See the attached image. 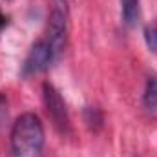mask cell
I'll return each mask as SVG.
<instances>
[{"label": "cell", "instance_id": "obj_1", "mask_svg": "<svg viewBox=\"0 0 157 157\" xmlns=\"http://www.w3.org/2000/svg\"><path fill=\"white\" fill-rule=\"evenodd\" d=\"M44 126L40 119L26 112L13 122L11 128V157H42Z\"/></svg>", "mask_w": 157, "mask_h": 157}, {"label": "cell", "instance_id": "obj_8", "mask_svg": "<svg viewBox=\"0 0 157 157\" xmlns=\"http://www.w3.org/2000/svg\"><path fill=\"white\" fill-rule=\"evenodd\" d=\"M144 40L152 51H157V20L144 28Z\"/></svg>", "mask_w": 157, "mask_h": 157}, {"label": "cell", "instance_id": "obj_7", "mask_svg": "<svg viewBox=\"0 0 157 157\" xmlns=\"http://www.w3.org/2000/svg\"><path fill=\"white\" fill-rule=\"evenodd\" d=\"M84 122L88 124L90 130L99 132V130L102 128V122H104L102 112H101L97 106H86V110H84Z\"/></svg>", "mask_w": 157, "mask_h": 157}, {"label": "cell", "instance_id": "obj_2", "mask_svg": "<svg viewBox=\"0 0 157 157\" xmlns=\"http://www.w3.org/2000/svg\"><path fill=\"white\" fill-rule=\"evenodd\" d=\"M42 97H44V104H46L48 115L51 117L55 128L60 133H66L70 130V113H68V108H66V102H64L62 95L59 93V90L53 84L44 82Z\"/></svg>", "mask_w": 157, "mask_h": 157}, {"label": "cell", "instance_id": "obj_4", "mask_svg": "<svg viewBox=\"0 0 157 157\" xmlns=\"http://www.w3.org/2000/svg\"><path fill=\"white\" fill-rule=\"evenodd\" d=\"M48 42L53 49L55 59L62 53L66 46V13L62 7H55L49 15V24H48Z\"/></svg>", "mask_w": 157, "mask_h": 157}, {"label": "cell", "instance_id": "obj_6", "mask_svg": "<svg viewBox=\"0 0 157 157\" xmlns=\"http://www.w3.org/2000/svg\"><path fill=\"white\" fill-rule=\"evenodd\" d=\"M121 15L126 26H133L139 18V0H121Z\"/></svg>", "mask_w": 157, "mask_h": 157}, {"label": "cell", "instance_id": "obj_3", "mask_svg": "<svg viewBox=\"0 0 157 157\" xmlns=\"http://www.w3.org/2000/svg\"><path fill=\"white\" fill-rule=\"evenodd\" d=\"M55 60V55H53V49L49 46V42L44 39L39 40L31 46L26 60H24V66H22V75L29 77V75H35L40 73L44 70L49 68V64Z\"/></svg>", "mask_w": 157, "mask_h": 157}, {"label": "cell", "instance_id": "obj_5", "mask_svg": "<svg viewBox=\"0 0 157 157\" xmlns=\"http://www.w3.org/2000/svg\"><path fill=\"white\" fill-rule=\"evenodd\" d=\"M143 104L148 112H157V75H150L144 86Z\"/></svg>", "mask_w": 157, "mask_h": 157}]
</instances>
